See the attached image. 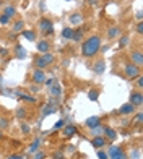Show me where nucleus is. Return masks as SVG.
Listing matches in <instances>:
<instances>
[{
    "label": "nucleus",
    "instance_id": "37998d69",
    "mask_svg": "<svg viewBox=\"0 0 143 159\" xmlns=\"http://www.w3.org/2000/svg\"><path fill=\"white\" fill-rule=\"evenodd\" d=\"M137 20H138V21H141V11H138V13H137Z\"/></svg>",
    "mask_w": 143,
    "mask_h": 159
},
{
    "label": "nucleus",
    "instance_id": "f8f14e48",
    "mask_svg": "<svg viewBox=\"0 0 143 159\" xmlns=\"http://www.w3.org/2000/svg\"><path fill=\"white\" fill-rule=\"evenodd\" d=\"M103 132H104V138L107 140V141H116V138H117V132L114 128H111V127H104L103 128Z\"/></svg>",
    "mask_w": 143,
    "mask_h": 159
},
{
    "label": "nucleus",
    "instance_id": "c756f323",
    "mask_svg": "<svg viewBox=\"0 0 143 159\" xmlns=\"http://www.w3.org/2000/svg\"><path fill=\"white\" fill-rule=\"evenodd\" d=\"M10 127V120L7 117H0V130H7Z\"/></svg>",
    "mask_w": 143,
    "mask_h": 159
},
{
    "label": "nucleus",
    "instance_id": "79ce46f5",
    "mask_svg": "<svg viewBox=\"0 0 143 159\" xmlns=\"http://www.w3.org/2000/svg\"><path fill=\"white\" fill-rule=\"evenodd\" d=\"M8 159H23V156H21V154H12Z\"/></svg>",
    "mask_w": 143,
    "mask_h": 159
},
{
    "label": "nucleus",
    "instance_id": "5701e85b",
    "mask_svg": "<svg viewBox=\"0 0 143 159\" xmlns=\"http://www.w3.org/2000/svg\"><path fill=\"white\" fill-rule=\"evenodd\" d=\"M51 94L54 98H60V94H62V88H60V84L57 83V81L51 86Z\"/></svg>",
    "mask_w": 143,
    "mask_h": 159
},
{
    "label": "nucleus",
    "instance_id": "6e6552de",
    "mask_svg": "<svg viewBox=\"0 0 143 159\" xmlns=\"http://www.w3.org/2000/svg\"><path fill=\"white\" fill-rule=\"evenodd\" d=\"M38 28H39V31L41 33H46L47 30H52L54 28V23H52V20L51 18H41L39 21H38Z\"/></svg>",
    "mask_w": 143,
    "mask_h": 159
},
{
    "label": "nucleus",
    "instance_id": "4be33fe9",
    "mask_svg": "<svg viewBox=\"0 0 143 159\" xmlns=\"http://www.w3.org/2000/svg\"><path fill=\"white\" fill-rule=\"evenodd\" d=\"M23 30H25V21L23 20H16L15 23H13V26H12L13 33H21Z\"/></svg>",
    "mask_w": 143,
    "mask_h": 159
},
{
    "label": "nucleus",
    "instance_id": "f257e3e1",
    "mask_svg": "<svg viewBox=\"0 0 143 159\" xmlns=\"http://www.w3.org/2000/svg\"><path fill=\"white\" fill-rule=\"evenodd\" d=\"M101 50V38L98 34H91L81 42V55L85 59H93Z\"/></svg>",
    "mask_w": 143,
    "mask_h": 159
},
{
    "label": "nucleus",
    "instance_id": "bb28decb",
    "mask_svg": "<svg viewBox=\"0 0 143 159\" xmlns=\"http://www.w3.org/2000/svg\"><path fill=\"white\" fill-rule=\"evenodd\" d=\"M88 98H90V101H98V98H99V89H98V88L90 89V91H88Z\"/></svg>",
    "mask_w": 143,
    "mask_h": 159
},
{
    "label": "nucleus",
    "instance_id": "6ab92c4d",
    "mask_svg": "<svg viewBox=\"0 0 143 159\" xmlns=\"http://www.w3.org/2000/svg\"><path fill=\"white\" fill-rule=\"evenodd\" d=\"M2 13H3V15H7V16L12 20V18H15V16H16V13H18V11H16V7H15V5H7Z\"/></svg>",
    "mask_w": 143,
    "mask_h": 159
},
{
    "label": "nucleus",
    "instance_id": "1a4fd4ad",
    "mask_svg": "<svg viewBox=\"0 0 143 159\" xmlns=\"http://www.w3.org/2000/svg\"><path fill=\"white\" fill-rule=\"evenodd\" d=\"M36 49H38V52H41V54H46V52H51L52 44H51L49 41H46V39H41V41L36 42Z\"/></svg>",
    "mask_w": 143,
    "mask_h": 159
},
{
    "label": "nucleus",
    "instance_id": "f704fd0d",
    "mask_svg": "<svg viewBox=\"0 0 143 159\" xmlns=\"http://www.w3.org/2000/svg\"><path fill=\"white\" fill-rule=\"evenodd\" d=\"M63 157H65V154H63L62 151H57V153L52 154V159H63Z\"/></svg>",
    "mask_w": 143,
    "mask_h": 159
},
{
    "label": "nucleus",
    "instance_id": "c85d7f7f",
    "mask_svg": "<svg viewBox=\"0 0 143 159\" xmlns=\"http://www.w3.org/2000/svg\"><path fill=\"white\" fill-rule=\"evenodd\" d=\"M16 117L21 119V120L28 119V111H26V107H20V109L16 111Z\"/></svg>",
    "mask_w": 143,
    "mask_h": 159
},
{
    "label": "nucleus",
    "instance_id": "4468645a",
    "mask_svg": "<svg viewBox=\"0 0 143 159\" xmlns=\"http://www.w3.org/2000/svg\"><path fill=\"white\" fill-rule=\"evenodd\" d=\"M135 111H137V107L132 106L130 102H127V104H124V106H120L119 114H120V115H132Z\"/></svg>",
    "mask_w": 143,
    "mask_h": 159
},
{
    "label": "nucleus",
    "instance_id": "c03bdc74",
    "mask_svg": "<svg viewBox=\"0 0 143 159\" xmlns=\"http://www.w3.org/2000/svg\"><path fill=\"white\" fill-rule=\"evenodd\" d=\"M88 3L90 5H96V0H88Z\"/></svg>",
    "mask_w": 143,
    "mask_h": 159
},
{
    "label": "nucleus",
    "instance_id": "b1692460",
    "mask_svg": "<svg viewBox=\"0 0 143 159\" xmlns=\"http://www.w3.org/2000/svg\"><path fill=\"white\" fill-rule=\"evenodd\" d=\"M128 42H130V36H128V34H122V36L119 38V49L127 47Z\"/></svg>",
    "mask_w": 143,
    "mask_h": 159
},
{
    "label": "nucleus",
    "instance_id": "4c0bfd02",
    "mask_svg": "<svg viewBox=\"0 0 143 159\" xmlns=\"http://www.w3.org/2000/svg\"><path fill=\"white\" fill-rule=\"evenodd\" d=\"M54 83H55V78H46V81H44L46 86H52Z\"/></svg>",
    "mask_w": 143,
    "mask_h": 159
},
{
    "label": "nucleus",
    "instance_id": "f3484780",
    "mask_svg": "<svg viewBox=\"0 0 143 159\" xmlns=\"http://www.w3.org/2000/svg\"><path fill=\"white\" fill-rule=\"evenodd\" d=\"M59 111V107H57V102H49V104H46L44 106V109H42V115H51V114H54V112H57Z\"/></svg>",
    "mask_w": 143,
    "mask_h": 159
},
{
    "label": "nucleus",
    "instance_id": "a211bd4d",
    "mask_svg": "<svg viewBox=\"0 0 143 159\" xmlns=\"http://www.w3.org/2000/svg\"><path fill=\"white\" fill-rule=\"evenodd\" d=\"M120 33H122V30H120V26H111L109 30H107V38L109 39H116V38H119L120 36Z\"/></svg>",
    "mask_w": 143,
    "mask_h": 159
},
{
    "label": "nucleus",
    "instance_id": "0eeeda50",
    "mask_svg": "<svg viewBox=\"0 0 143 159\" xmlns=\"http://www.w3.org/2000/svg\"><path fill=\"white\" fill-rule=\"evenodd\" d=\"M107 143H109V141H107L103 135H96V136H93V138H91V146L96 148V149H103Z\"/></svg>",
    "mask_w": 143,
    "mask_h": 159
},
{
    "label": "nucleus",
    "instance_id": "58836bf2",
    "mask_svg": "<svg viewBox=\"0 0 143 159\" xmlns=\"http://www.w3.org/2000/svg\"><path fill=\"white\" fill-rule=\"evenodd\" d=\"M63 125H65V120H59L57 124L54 125V130H57V128H62Z\"/></svg>",
    "mask_w": 143,
    "mask_h": 159
},
{
    "label": "nucleus",
    "instance_id": "a19ab883",
    "mask_svg": "<svg viewBox=\"0 0 143 159\" xmlns=\"http://www.w3.org/2000/svg\"><path fill=\"white\" fill-rule=\"evenodd\" d=\"M137 33H138V34H141V33H143V23H141V21L137 25Z\"/></svg>",
    "mask_w": 143,
    "mask_h": 159
},
{
    "label": "nucleus",
    "instance_id": "ddd939ff",
    "mask_svg": "<svg viewBox=\"0 0 143 159\" xmlns=\"http://www.w3.org/2000/svg\"><path fill=\"white\" fill-rule=\"evenodd\" d=\"M85 125H86L88 128H96V127H99L101 125V117H98V115H93V117H88L86 119V122H85Z\"/></svg>",
    "mask_w": 143,
    "mask_h": 159
},
{
    "label": "nucleus",
    "instance_id": "f03ea898",
    "mask_svg": "<svg viewBox=\"0 0 143 159\" xmlns=\"http://www.w3.org/2000/svg\"><path fill=\"white\" fill-rule=\"evenodd\" d=\"M55 62V54H51V52H46V54H41L34 59V63L33 67L38 68V70H44L47 68L49 65H52Z\"/></svg>",
    "mask_w": 143,
    "mask_h": 159
},
{
    "label": "nucleus",
    "instance_id": "a18cd8bd",
    "mask_svg": "<svg viewBox=\"0 0 143 159\" xmlns=\"http://www.w3.org/2000/svg\"><path fill=\"white\" fill-rule=\"evenodd\" d=\"M0 140H3V130H0Z\"/></svg>",
    "mask_w": 143,
    "mask_h": 159
},
{
    "label": "nucleus",
    "instance_id": "2f4dec72",
    "mask_svg": "<svg viewBox=\"0 0 143 159\" xmlns=\"http://www.w3.org/2000/svg\"><path fill=\"white\" fill-rule=\"evenodd\" d=\"M135 80H137V81H135V84H137L138 91H141V88H143V76H141V75H138Z\"/></svg>",
    "mask_w": 143,
    "mask_h": 159
},
{
    "label": "nucleus",
    "instance_id": "cd10ccee",
    "mask_svg": "<svg viewBox=\"0 0 143 159\" xmlns=\"http://www.w3.org/2000/svg\"><path fill=\"white\" fill-rule=\"evenodd\" d=\"M20 130H21V133H23V135H30V133H31V127L28 125V122H25V120L21 122Z\"/></svg>",
    "mask_w": 143,
    "mask_h": 159
},
{
    "label": "nucleus",
    "instance_id": "49530a36",
    "mask_svg": "<svg viewBox=\"0 0 143 159\" xmlns=\"http://www.w3.org/2000/svg\"><path fill=\"white\" fill-rule=\"evenodd\" d=\"M0 5H2V0H0Z\"/></svg>",
    "mask_w": 143,
    "mask_h": 159
},
{
    "label": "nucleus",
    "instance_id": "393cba45",
    "mask_svg": "<svg viewBox=\"0 0 143 159\" xmlns=\"http://www.w3.org/2000/svg\"><path fill=\"white\" fill-rule=\"evenodd\" d=\"M83 21V15L81 13H73V15L70 16V23L72 25H80Z\"/></svg>",
    "mask_w": 143,
    "mask_h": 159
},
{
    "label": "nucleus",
    "instance_id": "423d86ee",
    "mask_svg": "<svg viewBox=\"0 0 143 159\" xmlns=\"http://www.w3.org/2000/svg\"><path fill=\"white\" fill-rule=\"evenodd\" d=\"M132 106L135 107H141L143 104V93L141 91H132L130 93V101H128Z\"/></svg>",
    "mask_w": 143,
    "mask_h": 159
},
{
    "label": "nucleus",
    "instance_id": "c9c22d12",
    "mask_svg": "<svg viewBox=\"0 0 143 159\" xmlns=\"http://www.w3.org/2000/svg\"><path fill=\"white\" fill-rule=\"evenodd\" d=\"M34 159H46V153L44 151H38V153L34 154Z\"/></svg>",
    "mask_w": 143,
    "mask_h": 159
},
{
    "label": "nucleus",
    "instance_id": "dca6fc26",
    "mask_svg": "<svg viewBox=\"0 0 143 159\" xmlns=\"http://www.w3.org/2000/svg\"><path fill=\"white\" fill-rule=\"evenodd\" d=\"M62 135L65 136L67 140L72 138L73 135H76V127H75V125H65V127L62 128Z\"/></svg>",
    "mask_w": 143,
    "mask_h": 159
},
{
    "label": "nucleus",
    "instance_id": "39448f33",
    "mask_svg": "<svg viewBox=\"0 0 143 159\" xmlns=\"http://www.w3.org/2000/svg\"><path fill=\"white\" fill-rule=\"evenodd\" d=\"M31 81L34 83V84H44V81H46V73H44V70H38V68H34V71H33V75H31Z\"/></svg>",
    "mask_w": 143,
    "mask_h": 159
},
{
    "label": "nucleus",
    "instance_id": "72a5a7b5",
    "mask_svg": "<svg viewBox=\"0 0 143 159\" xmlns=\"http://www.w3.org/2000/svg\"><path fill=\"white\" fill-rule=\"evenodd\" d=\"M98 157L99 159H109V154H107L106 151H103V149H98Z\"/></svg>",
    "mask_w": 143,
    "mask_h": 159
},
{
    "label": "nucleus",
    "instance_id": "20e7f679",
    "mask_svg": "<svg viewBox=\"0 0 143 159\" xmlns=\"http://www.w3.org/2000/svg\"><path fill=\"white\" fill-rule=\"evenodd\" d=\"M107 154H109V159H128L122 146H111Z\"/></svg>",
    "mask_w": 143,
    "mask_h": 159
},
{
    "label": "nucleus",
    "instance_id": "7c9ffc66",
    "mask_svg": "<svg viewBox=\"0 0 143 159\" xmlns=\"http://www.w3.org/2000/svg\"><path fill=\"white\" fill-rule=\"evenodd\" d=\"M39 143H41V140H39V138H36V140H34V143L31 144V148H30V153H36V151H38Z\"/></svg>",
    "mask_w": 143,
    "mask_h": 159
},
{
    "label": "nucleus",
    "instance_id": "2eb2a0df",
    "mask_svg": "<svg viewBox=\"0 0 143 159\" xmlns=\"http://www.w3.org/2000/svg\"><path fill=\"white\" fill-rule=\"evenodd\" d=\"M83 33H85V28H81V26L73 28V36H72V39H70V41H73V42H80V41H83Z\"/></svg>",
    "mask_w": 143,
    "mask_h": 159
},
{
    "label": "nucleus",
    "instance_id": "aec40b11",
    "mask_svg": "<svg viewBox=\"0 0 143 159\" xmlns=\"http://www.w3.org/2000/svg\"><path fill=\"white\" fill-rule=\"evenodd\" d=\"M21 34H23V38L28 39V41H36V39H38V34H36L34 30H23Z\"/></svg>",
    "mask_w": 143,
    "mask_h": 159
},
{
    "label": "nucleus",
    "instance_id": "7ed1b4c3",
    "mask_svg": "<svg viewBox=\"0 0 143 159\" xmlns=\"http://www.w3.org/2000/svg\"><path fill=\"white\" fill-rule=\"evenodd\" d=\"M124 73H125L127 78L135 80L138 75H141V67H138V65H135V63H132V62H127V63L124 65Z\"/></svg>",
    "mask_w": 143,
    "mask_h": 159
},
{
    "label": "nucleus",
    "instance_id": "9d476101",
    "mask_svg": "<svg viewBox=\"0 0 143 159\" xmlns=\"http://www.w3.org/2000/svg\"><path fill=\"white\" fill-rule=\"evenodd\" d=\"M130 62L135 63V65H138V67L143 65V54H141L140 49H135V50L130 52Z\"/></svg>",
    "mask_w": 143,
    "mask_h": 159
},
{
    "label": "nucleus",
    "instance_id": "ea45409f",
    "mask_svg": "<svg viewBox=\"0 0 143 159\" xmlns=\"http://www.w3.org/2000/svg\"><path fill=\"white\" fill-rule=\"evenodd\" d=\"M141 120H143V115H141V112H138L137 115H135V122H137V124H141Z\"/></svg>",
    "mask_w": 143,
    "mask_h": 159
},
{
    "label": "nucleus",
    "instance_id": "412c9836",
    "mask_svg": "<svg viewBox=\"0 0 143 159\" xmlns=\"http://www.w3.org/2000/svg\"><path fill=\"white\" fill-rule=\"evenodd\" d=\"M18 98L23 101V102H28V104H36L38 102V99L31 94H23V93H18Z\"/></svg>",
    "mask_w": 143,
    "mask_h": 159
},
{
    "label": "nucleus",
    "instance_id": "473e14b6",
    "mask_svg": "<svg viewBox=\"0 0 143 159\" xmlns=\"http://www.w3.org/2000/svg\"><path fill=\"white\" fill-rule=\"evenodd\" d=\"M8 23H10V18L2 13V15H0V25H3V26H5V25H8Z\"/></svg>",
    "mask_w": 143,
    "mask_h": 159
},
{
    "label": "nucleus",
    "instance_id": "a878e982",
    "mask_svg": "<svg viewBox=\"0 0 143 159\" xmlns=\"http://www.w3.org/2000/svg\"><path fill=\"white\" fill-rule=\"evenodd\" d=\"M72 36H73V28H63L62 30V38L63 39H67V41H70L72 39Z\"/></svg>",
    "mask_w": 143,
    "mask_h": 159
},
{
    "label": "nucleus",
    "instance_id": "e433bc0d",
    "mask_svg": "<svg viewBox=\"0 0 143 159\" xmlns=\"http://www.w3.org/2000/svg\"><path fill=\"white\" fill-rule=\"evenodd\" d=\"M7 55H8V49L2 47V49H0V59H5Z\"/></svg>",
    "mask_w": 143,
    "mask_h": 159
},
{
    "label": "nucleus",
    "instance_id": "9b49d317",
    "mask_svg": "<svg viewBox=\"0 0 143 159\" xmlns=\"http://www.w3.org/2000/svg\"><path fill=\"white\" fill-rule=\"evenodd\" d=\"M91 70L95 71V73H98V75L104 73V70H106V62H104L103 59H98L96 62H93V65H91Z\"/></svg>",
    "mask_w": 143,
    "mask_h": 159
}]
</instances>
